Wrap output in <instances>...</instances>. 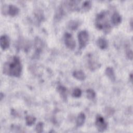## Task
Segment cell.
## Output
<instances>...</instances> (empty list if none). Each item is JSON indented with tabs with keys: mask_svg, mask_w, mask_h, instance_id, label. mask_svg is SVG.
Here are the masks:
<instances>
[{
	"mask_svg": "<svg viewBox=\"0 0 133 133\" xmlns=\"http://www.w3.org/2000/svg\"><path fill=\"white\" fill-rule=\"evenodd\" d=\"M111 21L113 25H118L122 22V17L118 12H115L113 14L111 17Z\"/></svg>",
	"mask_w": 133,
	"mask_h": 133,
	"instance_id": "cell-7",
	"label": "cell"
},
{
	"mask_svg": "<svg viewBox=\"0 0 133 133\" xmlns=\"http://www.w3.org/2000/svg\"><path fill=\"white\" fill-rule=\"evenodd\" d=\"M96 44L97 46L101 49H106L108 46V43L107 40L104 38L102 37L99 38L96 41Z\"/></svg>",
	"mask_w": 133,
	"mask_h": 133,
	"instance_id": "cell-8",
	"label": "cell"
},
{
	"mask_svg": "<svg viewBox=\"0 0 133 133\" xmlns=\"http://www.w3.org/2000/svg\"><path fill=\"white\" fill-rule=\"evenodd\" d=\"M87 97L90 100L94 99L96 97V93L95 91L92 89H88L86 90Z\"/></svg>",
	"mask_w": 133,
	"mask_h": 133,
	"instance_id": "cell-17",
	"label": "cell"
},
{
	"mask_svg": "<svg viewBox=\"0 0 133 133\" xmlns=\"http://www.w3.org/2000/svg\"><path fill=\"white\" fill-rule=\"evenodd\" d=\"M95 125L98 130L100 132H102L104 131L107 129L108 126V124L105 121L104 118L100 115H97Z\"/></svg>",
	"mask_w": 133,
	"mask_h": 133,
	"instance_id": "cell-4",
	"label": "cell"
},
{
	"mask_svg": "<svg viewBox=\"0 0 133 133\" xmlns=\"http://www.w3.org/2000/svg\"><path fill=\"white\" fill-rule=\"evenodd\" d=\"M19 12V8L14 5H9L8 7L7 12L11 16H16Z\"/></svg>",
	"mask_w": 133,
	"mask_h": 133,
	"instance_id": "cell-9",
	"label": "cell"
},
{
	"mask_svg": "<svg viewBox=\"0 0 133 133\" xmlns=\"http://www.w3.org/2000/svg\"><path fill=\"white\" fill-rule=\"evenodd\" d=\"M105 74L112 82L115 81V76L114 70L111 67H108L105 70Z\"/></svg>",
	"mask_w": 133,
	"mask_h": 133,
	"instance_id": "cell-12",
	"label": "cell"
},
{
	"mask_svg": "<svg viewBox=\"0 0 133 133\" xmlns=\"http://www.w3.org/2000/svg\"><path fill=\"white\" fill-rule=\"evenodd\" d=\"M22 69V66L20 58L17 56H14L5 63L3 67V73L9 76L19 77Z\"/></svg>",
	"mask_w": 133,
	"mask_h": 133,
	"instance_id": "cell-1",
	"label": "cell"
},
{
	"mask_svg": "<svg viewBox=\"0 0 133 133\" xmlns=\"http://www.w3.org/2000/svg\"><path fill=\"white\" fill-rule=\"evenodd\" d=\"M3 97V94L2 93H1V100H2Z\"/></svg>",
	"mask_w": 133,
	"mask_h": 133,
	"instance_id": "cell-21",
	"label": "cell"
},
{
	"mask_svg": "<svg viewBox=\"0 0 133 133\" xmlns=\"http://www.w3.org/2000/svg\"><path fill=\"white\" fill-rule=\"evenodd\" d=\"M89 35L88 32L86 30L82 31L78 34V40L80 48H84L88 41Z\"/></svg>",
	"mask_w": 133,
	"mask_h": 133,
	"instance_id": "cell-3",
	"label": "cell"
},
{
	"mask_svg": "<svg viewBox=\"0 0 133 133\" xmlns=\"http://www.w3.org/2000/svg\"><path fill=\"white\" fill-rule=\"evenodd\" d=\"M108 15V12L105 11L100 12L97 15L95 22L97 28L99 30H102L106 34L109 33L111 30V26L107 18Z\"/></svg>",
	"mask_w": 133,
	"mask_h": 133,
	"instance_id": "cell-2",
	"label": "cell"
},
{
	"mask_svg": "<svg viewBox=\"0 0 133 133\" xmlns=\"http://www.w3.org/2000/svg\"><path fill=\"white\" fill-rule=\"evenodd\" d=\"M86 119V116L84 113H81L77 116V119H76V125L78 127H80L82 126Z\"/></svg>",
	"mask_w": 133,
	"mask_h": 133,
	"instance_id": "cell-13",
	"label": "cell"
},
{
	"mask_svg": "<svg viewBox=\"0 0 133 133\" xmlns=\"http://www.w3.org/2000/svg\"><path fill=\"white\" fill-rule=\"evenodd\" d=\"M0 44L3 50H5L9 48L10 44V39L9 37L6 35L1 36L0 38Z\"/></svg>",
	"mask_w": 133,
	"mask_h": 133,
	"instance_id": "cell-6",
	"label": "cell"
},
{
	"mask_svg": "<svg viewBox=\"0 0 133 133\" xmlns=\"http://www.w3.org/2000/svg\"><path fill=\"white\" fill-rule=\"evenodd\" d=\"M82 95V91L79 88H75L72 93V96L74 97L78 98L80 97Z\"/></svg>",
	"mask_w": 133,
	"mask_h": 133,
	"instance_id": "cell-19",
	"label": "cell"
},
{
	"mask_svg": "<svg viewBox=\"0 0 133 133\" xmlns=\"http://www.w3.org/2000/svg\"><path fill=\"white\" fill-rule=\"evenodd\" d=\"M68 28L72 30H75L79 25L78 21L76 20H70L68 23Z\"/></svg>",
	"mask_w": 133,
	"mask_h": 133,
	"instance_id": "cell-14",
	"label": "cell"
},
{
	"mask_svg": "<svg viewBox=\"0 0 133 133\" xmlns=\"http://www.w3.org/2000/svg\"><path fill=\"white\" fill-rule=\"evenodd\" d=\"M91 7V2L89 1H86L83 3L81 9L83 11H87L90 9Z\"/></svg>",
	"mask_w": 133,
	"mask_h": 133,
	"instance_id": "cell-15",
	"label": "cell"
},
{
	"mask_svg": "<svg viewBox=\"0 0 133 133\" xmlns=\"http://www.w3.org/2000/svg\"><path fill=\"white\" fill-rule=\"evenodd\" d=\"M43 123L42 122H39L36 126L35 129L38 132H41L43 131Z\"/></svg>",
	"mask_w": 133,
	"mask_h": 133,
	"instance_id": "cell-20",
	"label": "cell"
},
{
	"mask_svg": "<svg viewBox=\"0 0 133 133\" xmlns=\"http://www.w3.org/2000/svg\"><path fill=\"white\" fill-rule=\"evenodd\" d=\"M125 51H126V54L127 55V57L130 59H132V50L130 48L129 44H127L125 46Z\"/></svg>",
	"mask_w": 133,
	"mask_h": 133,
	"instance_id": "cell-18",
	"label": "cell"
},
{
	"mask_svg": "<svg viewBox=\"0 0 133 133\" xmlns=\"http://www.w3.org/2000/svg\"><path fill=\"white\" fill-rule=\"evenodd\" d=\"M25 120H26V124L28 126H31L33 124H34L36 121V118L31 115H27L25 117Z\"/></svg>",
	"mask_w": 133,
	"mask_h": 133,
	"instance_id": "cell-16",
	"label": "cell"
},
{
	"mask_svg": "<svg viewBox=\"0 0 133 133\" xmlns=\"http://www.w3.org/2000/svg\"><path fill=\"white\" fill-rule=\"evenodd\" d=\"M74 77L79 81H83L86 78L85 74L82 70H76L73 72Z\"/></svg>",
	"mask_w": 133,
	"mask_h": 133,
	"instance_id": "cell-10",
	"label": "cell"
},
{
	"mask_svg": "<svg viewBox=\"0 0 133 133\" xmlns=\"http://www.w3.org/2000/svg\"><path fill=\"white\" fill-rule=\"evenodd\" d=\"M64 41L66 46L71 50H73L75 47V41L72 34L69 33H65L64 35Z\"/></svg>",
	"mask_w": 133,
	"mask_h": 133,
	"instance_id": "cell-5",
	"label": "cell"
},
{
	"mask_svg": "<svg viewBox=\"0 0 133 133\" xmlns=\"http://www.w3.org/2000/svg\"><path fill=\"white\" fill-rule=\"evenodd\" d=\"M57 90L58 92L60 94L62 98L64 100H66L67 99V94H66V88L62 86V85H59L57 88Z\"/></svg>",
	"mask_w": 133,
	"mask_h": 133,
	"instance_id": "cell-11",
	"label": "cell"
}]
</instances>
